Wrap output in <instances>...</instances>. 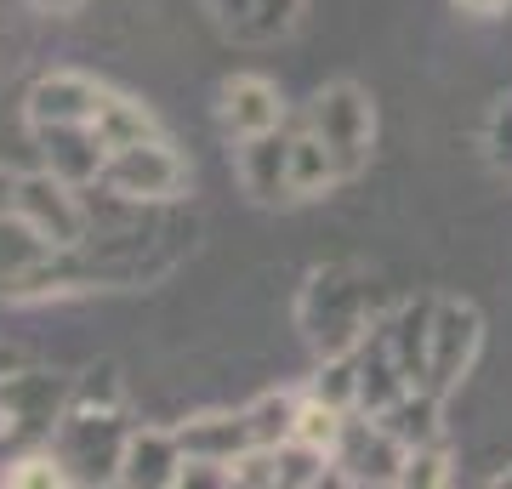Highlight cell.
Instances as JSON below:
<instances>
[{"mask_svg": "<svg viewBox=\"0 0 512 489\" xmlns=\"http://www.w3.org/2000/svg\"><path fill=\"white\" fill-rule=\"evenodd\" d=\"M177 472H183V444H177V427H137L126 444V461H120V484L131 489H177Z\"/></svg>", "mask_w": 512, "mask_h": 489, "instance_id": "cell-13", "label": "cell"}, {"mask_svg": "<svg viewBox=\"0 0 512 489\" xmlns=\"http://www.w3.org/2000/svg\"><path fill=\"white\" fill-rule=\"evenodd\" d=\"M376 421L399 438L404 450H416V444L444 438V399L433 393V387H410V393H404V399H393Z\"/></svg>", "mask_w": 512, "mask_h": 489, "instance_id": "cell-16", "label": "cell"}, {"mask_svg": "<svg viewBox=\"0 0 512 489\" xmlns=\"http://www.w3.org/2000/svg\"><path fill=\"white\" fill-rule=\"evenodd\" d=\"M46 256H52L46 239H35L18 217H12V211H0V290H12V296H18V290L46 268Z\"/></svg>", "mask_w": 512, "mask_h": 489, "instance_id": "cell-18", "label": "cell"}, {"mask_svg": "<svg viewBox=\"0 0 512 489\" xmlns=\"http://www.w3.org/2000/svg\"><path fill=\"white\" fill-rule=\"evenodd\" d=\"M478 347H484V313L461 296H439L433 308V353H427V387L433 393H456L467 370L478 364Z\"/></svg>", "mask_w": 512, "mask_h": 489, "instance_id": "cell-7", "label": "cell"}, {"mask_svg": "<svg viewBox=\"0 0 512 489\" xmlns=\"http://www.w3.org/2000/svg\"><path fill=\"white\" fill-rule=\"evenodd\" d=\"M126 421V387H120V364L103 359L86 376H74L63 421L52 433V455L63 461L69 484H120V461L131 444Z\"/></svg>", "mask_w": 512, "mask_h": 489, "instance_id": "cell-1", "label": "cell"}, {"mask_svg": "<svg viewBox=\"0 0 512 489\" xmlns=\"http://www.w3.org/2000/svg\"><path fill=\"white\" fill-rule=\"evenodd\" d=\"M177 444H183V455H205V461H222V467H234L239 455L251 450V421H245V410H205V416L183 421L177 427Z\"/></svg>", "mask_w": 512, "mask_h": 489, "instance_id": "cell-14", "label": "cell"}, {"mask_svg": "<svg viewBox=\"0 0 512 489\" xmlns=\"http://www.w3.org/2000/svg\"><path fill=\"white\" fill-rule=\"evenodd\" d=\"M296 319H302V336L319 359H342L370 336L376 325V308H370V279L359 268H313L308 285H302V302H296Z\"/></svg>", "mask_w": 512, "mask_h": 489, "instance_id": "cell-2", "label": "cell"}, {"mask_svg": "<svg viewBox=\"0 0 512 489\" xmlns=\"http://www.w3.org/2000/svg\"><path fill=\"white\" fill-rule=\"evenodd\" d=\"M456 472H450V450H444V438L433 444H416V450L404 455V489H433V484H450Z\"/></svg>", "mask_w": 512, "mask_h": 489, "instance_id": "cell-23", "label": "cell"}, {"mask_svg": "<svg viewBox=\"0 0 512 489\" xmlns=\"http://www.w3.org/2000/svg\"><path fill=\"white\" fill-rule=\"evenodd\" d=\"M0 484H12V489H57V484H69V472H63V461H57L52 444H46V450L12 455V461L0 467Z\"/></svg>", "mask_w": 512, "mask_h": 489, "instance_id": "cell-22", "label": "cell"}, {"mask_svg": "<svg viewBox=\"0 0 512 489\" xmlns=\"http://www.w3.org/2000/svg\"><path fill=\"white\" fill-rule=\"evenodd\" d=\"M217 120L222 131L245 143V137H262V131H279L285 126V103H279V86L262 80V74H234L222 86V103H217Z\"/></svg>", "mask_w": 512, "mask_h": 489, "instance_id": "cell-12", "label": "cell"}, {"mask_svg": "<svg viewBox=\"0 0 512 489\" xmlns=\"http://www.w3.org/2000/svg\"><path fill=\"white\" fill-rule=\"evenodd\" d=\"M29 137L40 143L46 171H57L74 188H92L103 177V165H109V143H103L97 120H86V126H35Z\"/></svg>", "mask_w": 512, "mask_h": 489, "instance_id": "cell-10", "label": "cell"}, {"mask_svg": "<svg viewBox=\"0 0 512 489\" xmlns=\"http://www.w3.org/2000/svg\"><path fill=\"white\" fill-rule=\"evenodd\" d=\"M97 131H103V143H109V148H126V143H143V137H160V120L148 114V103H137V97H126V91L103 86Z\"/></svg>", "mask_w": 512, "mask_h": 489, "instance_id": "cell-19", "label": "cell"}, {"mask_svg": "<svg viewBox=\"0 0 512 489\" xmlns=\"http://www.w3.org/2000/svg\"><path fill=\"white\" fill-rule=\"evenodd\" d=\"M348 416H353V410H342V404L319 399V393H302L291 438H296V444H308V450L336 455V444H342V433H348Z\"/></svg>", "mask_w": 512, "mask_h": 489, "instance_id": "cell-20", "label": "cell"}, {"mask_svg": "<svg viewBox=\"0 0 512 489\" xmlns=\"http://www.w3.org/2000/svg\"><path fill=\"white\" fill-rule=\"evenodd\" d=\"M461 12H467V18H501V12H507L512 0H456Z\"/></svg>", "mask_w": 512, "mask_h": 489, "instance_id": "cell-27", "label": "cell"}, {"mask_svg": "<svg viewBox=\"0 0 512 489\" xmlns=\"http://www.w3.org/2000/svg\"><path fill=\"white\" fill-rule=\"evenodd\" d=\"M12 188H18V177H12V171L0 165V211H12Z\"/></svg>", "mask_w": 512, "mask_h": 489, "instance_id": "cell-29", "label": "cell"}, {"mask_svg": "<svg viewBox=\"0 0 512 489\" xmlns=\"http://www.w3.org/2000/svg\"><path fill=\"white\" fill-rule=\"evenodd\" d=\"M12 217H18L35 239H46L52 251L86 245V205H80V188L63 182L57 171H46V165L18 177V188H12Z\"/></svg>", "mask_w": 512, "mask_h": 489, "instance_id": "cell-6", "label": "cell"}, {"mask_svg": "<svg viewBox=\"0 0 512 489\" xmlns=\"http://www.w3.org/2000/svg\"><path fill=\"white\" fill-rule=\"evenodd\" d=\"M188 160L160 137H143V143H126V148H109V165L97 188H109L114 200L126 205H165V200H183L188 194Z\"/></svg>", "mask_w": 512, "mask_h": 489, "instance_id": "cell-5", "label": "cell"}, {"mask_svg": "<svg viewBox=\"0 0 512 489\" xmlns=\"http://www.w3.org/2000/svg\"><path fill=\"white\" fill-rule=\"evenodd\" d=\"M97 103H103V86H97L92 74L52 69L29 86L23 120H29V131L35 126H86V120H97Z\"/></svg>", "mask_w": 512, "mask_h": 489, "instance_id": "cell-9", "label": "cell"}, {"mask_svg": "<svg viewBox=\"0 0 512 489\" xmlns=\"http://www.w3.org/2000/svg\"><path fill=\"white\" fill-rule=\"evenodd\" d=\"M302 126L336 154V165H342L348 182L359 177L370 165V154H376V103H370V91L353 86V80H330V86L313 91Z\"/></svg>", "mask_w": 512, "mask_h": 489, "instance_id": "cell-3", "label": "cell"}, {"mask_svg": "<svg viewBox=\"0 0 512 489\" xmlns=\"http://www.w3.org/2000/svg\"><path fill=\"white\" fill-rule=\"evenodd\" d=\"M234 171H239V188L256 205H285L291 200V137L262 131V137L234 143Z\"/></svg>", "mask_w": 512, "mask_h": 489, "instance_id": "cell-11", "label": "cell"}, {"mask_svg": "<svg viewBox=\"0 0 512 489\" xmlns=\"http://www.w3.org/2000/svg\"><path fill=\"white\" fill-rule=\"evenodd\" d=\"M205 6L234 40H256V0H205Z\"/></svg>", "mask_w": 512, "mask_h": 489, "instance_id": "cell-26", "label": "cell"}, {"mask_svg": "<svg viewBox=\"0 0 512 489\" xmlns=\"http://www.w3.org/2000/svg\"><path fill=\"white\" fill-rule=\"evenodd\" d=\"M35 12H46V18H69V12H80L86 0H29Z\"/></svg>", "mask_w": 512, "mask_h": 489, "instance_id": "cell-28", "label": "cell"}, {"mask_svg": "<svg viewBox=\"0 0 512 489\" xmlns=\"http://www.w3.org/2000/svg\"><path fill=\"white\" fill-rule=\"evenodd\" d=\"M495 484H512V467H507V472H501V478H495Z\"/></svg>", "mask_w": 512, "mask_h": 489, "instance_id": "cell-30", "label": "cell"}, {"mask_svg": "<svg viewBox=\"0 0 512 489\" xmlns=\"http://www.w3.org/2000/svg\"><path fill=\"white\" fill-rule=\"evenodd\" d=\"M484 160H490L495 171L512 182V91H501V97H495L490 120H484Z\"/></svg>", "mask_w": 512, "mask_h": 489, "instance_id": "cell-24", "label": "cell"}, {"mask_svg": "<svg viewBox=\"0 0 512 489\" xmlns=\"http://www.w3.org/2000/svg\"><path fill=\"white\" fill-rule=\"evenodd\" d=\"M404 444L387 433L376 416L365 410H353L348 416V433L330 455V467H336V484H399L404 478Z\"/></svg>", "mask_w": 512, "mask_h": 489, "instance_id": "cell-8", "label": "cell"}, {"mask_svg": "<svg viewBox=\"0 0 512 489\" xmlns=\"http://www.w3.org/2000/svg\"><path fill=\"white\" fill-rule=\"evenodd\" d=\"M296 404H302V393H262L256 404H245V421H251L256 444H285L296 427Z\"/></svg>", "mask_w": 512, "mask_h": 489, "instance_id": "cell-21", "label": "cell"}, {"mask_svg": "<svg viewBox=\"0 0 512 489\" xmlns=\"http://www.w3.org/2000/svg\"><path fill=\"white\" fill-rule=\"evenodd\" d=\"M296 18H302V0H256V40L291 35Z\"/></svg>", "mask_w": 512, "mask_h": 489, "instance_id": "cell-25", "label": "cell"}, {"mask_svg": "<svg viewBox=\"0 0 512 489\" xmlns=\"http://www.w3.org/2000/svg\"><path fill=\"white\" fill-rule=\"evenodd\" d=\"M336 182H348L342 165H336V154L308 126H296L291 131V200H325Z\"/></svg>", "mask_w": 512, "mask_h": 489, "instance_id": "cell-17", "label": "cell"}, {"mask_svg": "<svg viewBox=\"0 0 512 489\" xmlns=\"http://www.w3.org/2000/svg\"><path fill=\"white\" fill-rule=\"evenodd\" d=\"M74 381L46 376V370H18L0 381V467L23 450H46L63 421Z\"/></svg>", "mask_w": 512, "mask_h": 489, "instance_id": "cell-4", "label": "cell"}, {"mask_svg": "<svg viewBox=\"0 0 512 489\" xmlns=\"http://www.w3.org/2000/svg\"><path fill=\"white\" fill-rule=\"evenodd\" d=\"M433 308L439 296H421V302H404L393 319H387V336H393V353H399L410 387H427V353H433Z\"/></svg>", "mask_w": 512, "mask_h": 489, "instance_id": "cell-15", "label": "cell"}]
</instances>
